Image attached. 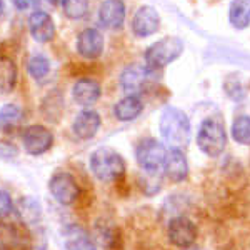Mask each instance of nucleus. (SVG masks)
I'll return each instance as SVG.
<instances>
[{
  "mask_svg": "<svg viewBox=\"0 0 250 250\" xmlns=\"http://www.w3.org/2000/svg\"><path fill=\"white\" fill-rule=\"evenodd\" d=\"M160 135L168 148H180L187 147L192 139V124L184 110L177 107L164 108L160 115Z\"/></svg>",
  "mask_w": 250,
  "mask_h": 250,
  "instance_id": "f257e3e1",
  "label": "nucleus"
},
{
  "mask_svg": "<svg viewBox=\"0 0 250 250\" xmlns=\"http://www.w3.org/2000/svg\"><path fill=\"white\" fill-rule=\"evenodd\" d=\"M90 170L100 182H115L122 179L127 172V164L124 157L114 148L100 147L90 155Z\"/></svg>",
  "mask_w": 250,
  "mask_h": 250,
  "instance_id": "f03ea898",
  "label": "nucleus"
},
{
  "mask_svg": "<svg viewBox=\"0 0 250 250\" xmlns=\"http://www.w3.org/2000/svg\"><path fill=\"white\" fill-rule=\"evenodd\" d=\"M184 52V42L182 39L173 37H164L157 40L154 45H150L145 50V63L150 70H160L167 67L173 60H177Z\"/></svg>",
  "mask_w": 250,
  "mask_h": 250,
  "instance_id": "7ed1b4c3",
  "label": "nucleus"
},
{
  "mask_svg": "<svg viewBox=\"0 0 250 250\" xmlns=\"http://www.w3.org/2000/svg\"><path fill=\"white\" fill-rule=\"evenodd\" d=\"M197 145L200 152L207 157H219L227 145V134L220 120L208 117L200 124L197 132Z\"/></svg>",
  "mask_w": 250,
  "mask_h": 250,
  "instance_id": "20e7f679",
  "label": "nucleus"
},
{
  "mask_svg": "<svg viewBox=\"0 0 250 250\" xmlns=\"http://www.w3.org/2000/svg\"><path fill=\"white\" fill-rule=\"evenodd\" d=\"M167 150L165 144L160 140L154 139V137H145L140 140L135 147V159L137 164L145 173L150 175H157L164 167L165 157H167Z\"/></svg>",
  "mask_w": 250,
  "mask_h": 250,
  "instance_id": "39448f33",
  "label": "nucleus"
},
{
  "mask_svg": "<svg viewBox=\"0 0 250 250\" xmlns=\"http://www.w3.org/2000/svg\"><path fill=\"white\" fill-rule=\"evenodd\" d=\"M167 235L172 245L179 249H187L195 245V240L199 237L197 224L187 215H175L168 220Z\"/></svg>",
  "mask_w": 250,
  "mask_h": 250,
  "instance_id": "423d86ee",
  "label": "nucleus"
},
{
  "mask_svg": "<svg viewBox=\"0 0 250 250\" xmlns=\"http://www.w3.org/2000/svg\"><path fill=\"white\" fill-rule=\"evenodd\" d=\"M48 192L55 202L72 205L80 195V187L75 177L68 172H57L48 180Z\"/></svg>",
  "mask_w": 250,
  "mask_h": 250,
  "instance_id": "0eeeda50",
  "label": "nucleus"
},
{
  "mask_svg": "<svg viewBox=\"0 0 250 250\" xmlns=\"http://www.w3.org/2000/svg\"><path fill=\"white\" fill-rule=\"evenodd\" d=\"M22 142L27 154L39 157L47 154L54 147V134L47 127H43V125L35 124L23 130Z\"/></svg>",
  "mask_w": 250,
  "mask_h": 250,
  "instance_id": "6e6552de",
  "label": "nucleus"
},
{
  "mask_svg": "<svg viewBox=\"0 0 250 250\" xmlns=\"http://www.w3.org/2000/svg\"><path fill=\"white\" fill-rule=\"evenodd\" d=\"M32 239L17 225L0 220V250H30Z\"/></svg>",
  "mask_w": 250,
  "mask_h": 250,
  "instance_id": "1a4fd4ad",
  "label": "nucleus"
},
{
  "mask_svg": "<svg viewBox=\"0 0 250 250\" xmlns=\"http://www.w3.org/2000/svg\"><path fill=\"white\" fill-rule=\"evenodd\" d=\"M162 172L172 182H184V180L188 179L190 167H188L187 157H185V154L180 148H168Z\"/></svg>",
  "mask_w": 250,
  "mask_h": 250,
  "instance_id": "9d476101",
  "label": "nucleus"
},
{
  "mask_svg": "<svg viewBox=\"0 0 250 250\" xmlns=\"http://www.w3.org/2000/svg\"><path fill=\"white\" fill-rule=\"evenodd\" d=\"M150 68L142 65H130L120 74V87L127 95H139L147 87Z\"/></svg>",
  "mask_w": 250,
  "mask_h": 250,
  "instance_id": "9b49d317",
  "label": "nucleus"
},
{
  "mask_svg": "<svg viewBox=\"0 0 250 250\" xmlns=\"http://www.w3.org/2000/svg\"><path fill=\"white\" fill-rule=\"evenodd\" d=\"M160 27L159 12L150 5H144L135 12L132 19V30L137 37H150Z\"/></svg>",
  "mask_w": 250,
  "mask_h": 250,
  "instance_id": "f8f14e48",
  "label": "nucleus"
},
{
  "mask_svg": "<svg viewBox=\"0 0 250 250\" xmlns=\"http://www.w3.org/2000/svg\"><path fill=\"white\" fill-rule=\"evenodd\" d=\"M102 125V119H100L99 112L85 108V110L79 112L77 117L74 119L72 124V130L80 140H90L97 135Z\"/></svg>",
  "mask_w": 250,
  "mask_h": 250,
  "instance_id": "ddd939ff",
  "label": "nucleus"
},
{
  "mask_svg": "<svg viewBox=\"0 0 250 250\" xmlns=\"http://www.w3.org/2000/svg\"><path fill=\"white\" fill-rule=\"evenodd\" d=\"M30 35L40 43H47L55 37V23L45 10H35L29 17Z\"/></svg>",
  "mask_w": 250,
  "mask_h": 250,
  "instance_id": "4468645a",
  "label": "nucleus"
},
{
  "mask_svg": "<svg viewBox=\"0 0 250 250\" xmlns=\"http://www.w3.org/2000/svg\"><path fill=\"white\" fill-rule=\"evenodd\" d=\"M77 52L83 59H97L104 52V35L97 29H85L77 37Z\"/></svg>",
  "mask_w": 250,
  "mask_h": 250,
  "instance_id": "2eb2a0df",
  "label": "nucleus"
},
{
  "mask_svg": "<svg viewBox=\"0 0 250 250\" xmlns=\"http://www.w3.org/2000/svg\"><path fill=\"white\" fill-rule=\"evenodd\" d=\"M125 3L122 0H104L99 9V19L100 23L107 29H120L125 20Z\"/></svg>",
  "mask_w": 250,
  "mask_h": 250,
  "instance_id": "dca6fc26",
  "label": "nucleus"
},
{
  "mask_svg": "<svg viewBox=\"0 0 250 250\" xmlns=\"http://www.w3.org/2000/svg\"><path fill=\"white\" fill-rule=\"evenodd\" d=\"M102 95V88L100 83L94 79L83 77L75 82L74 88H72V97L74 100L82 107H90L94 105L97 100Z\"/></svg>",
  "mask_w": 250,
  "mask_h": 250,
  "instance_id": "f3484780",
  "label": "nucleus"
},
{
  "mask_svg": "<svg viewBox=\"0 0 250 250\" xmlns=\"http://www.w3.org/2000/svg\"><path fill=\"white\" fill-rule=\"evenodd\" d=\"M63 244L67 250H97L95 240L90 233L77 224L67 225L63 232Z\"/></svg>",
  "mask_w": 250,
  "mask_h": 250,
  "instance_id": "a211bd4d",
  "label": "nucleus"
},
{
  "mask_svg": "<svg viewBox=\"0 0 250 250\" xmlns=\"http://www.w3.org/2000/svg\"><path fill=\"white\" fill-rule=\"evenodd\" d=\"M144 104L139 95H127L120 99L114 107V115L120 122H130L142 114Z\"/></svg>",
  "mask_w": 250,
  "mask_h": 250,
  "instance_id": "6ab92c4d",
  "label": "nucleus"
},
{
  "mask_svg": "<svg viewBox=\"0 0 250 250\" xmlns=\"http://www.w3.org/2000/svg\"><path fill=\"white\" fill-rule=\"evenodd\" d=\"M229 22L237 30L247 29L250 25V0H232L229 7Z\"/></svg>",
  "mask_w": 250,
  "mask_h": 250,
  "instance_id": "aec40b11",
  "label": "nucleus"
},
{
  "mask_svg": "<svg viewBox=\"0 0 250 250\" xmlns=\"http://www.w3.org/2000/svg\"><path fill=\"white\" fill-rule=\"evenodd\" d=\"M17 83V65L9 57L0 59V94H10Z\"/></svg>",
  "mask_w": 250,
  "mask_h": 250,
  "instance_id": "412c9836",
  "label": "nucleus"
},
{
  "mask_svg": "<svg viewBox=\"0 0 250 250\" xmlns=\"http://www.w3.org/2000/svg\"><path fill=\"white\" fill-rule=\"evenodd\" d=\"M15 207H17L19 217L25 222V224H37L40 220V217H42V207H40V204L35 199H32V197H23V199H20Z\"/></svg>",
  "mask_w": 250,
  "mask_h": 250,
  "instance_id": "4be33fe9",
  "label": "nucleus"
},
{
  "mask_svg": "<svg viewBox=\"0 0 250 250\" xmlns=\"http://www.w3.org/2000/svg\"><path fill=\"white\" fill-rule=\"evenodd\" d=\"M23 119L22 108L15 104H5L3 107H0V130L10 132L15 127H19L20 122Z\"/></svg>",
  "mask_w": 250,
  "mask_h": 250,
  "instance_id": "5701e85b",
  "label": "nucleus"
},
{
  "mask_svg": "<svg viewBox=\"0 0 250 250\" xmlns=\"http://www.w3.org/2000/svg\"><path fill=\"white\" fill-rule=\"evenodd\" d=\"M27 72H29L30 77L35 80L45 79L48 75V72H50V60L42 54L32 55L29 59V62H27Z\"/></svg>",
  "mask_w": 250,
  "mask_h": 250,
  "instance_id": "b1692460",
  "label": "nucleus"
},
{
  "mask_svg": "<svg viewBox=\"0 0 250 250\" xmlns=\"http://www.w3.org/2000/svg\"><path fill=\"white\" fill-rule=\"evenodd\" d=\"M232 139L240 145H250V117L239 115L232 122Z\"/></svg>",
  "mask_w": 250,
  "mask_h": 250,
  "instance_id": "393cba45",
  "label": "nucleus"
},
{
  "mask_svg": "<svg viewBox=\"0 0 250 250\" xmlns=\"http://www.w3.org/2000/svg\"><path fill=\"white\" fill-rule=\"evenodd\" d=\"M119 232L112 224L105 222H97L95 225V242H100L104 247H115Z\"/></svg>",
  "mask_w": 250,
  "mask_h": 250,
  "instance_id": "a878e982",
  "label": "nucleus"
},
{
  "mask_svg": "<svg viewBox=\"0 0 250 250\" xmlns=\"http://www.w3.org/2000/svg\"><path fill=\"white\" fill-rule=\"evenodd\" d=\"M63 10L68 19H82L88 12V0H65Z\"/></svg>",
  "mask_w": 250,
  "mask_h": 250,
  "instance_id": "bb28decb",
  "label": "nucleus"
},
{
  "mask_svg": "<svg viewBox=\"0 0 250 250\" xmlns=\"http://www.w3.org/2000/svg\"><path fill=\"white\" fill-rule=\"evenodd\" d=\"M14 208H15V205H14V200H12L10 193L0 190V220L7 219V217L14 212Z\"/></svg>",
  "mask_w": 250,
  "mask_h": 250,
  "instance_id": "cd10ccee",
  "label": "nucleus"
},
{
  "mask_svg": "<svg viewBox=\"0 0 250 250\" xmlns=\"http://www.w3.org/2000/svg\"><path fill=\"white\" fill-rule=\"evenodd\" d=\"M10 2L17 10H29L32 7L37 5L40 0H10Z\"/></svg>",
  "mask_w": 250,
  "mask_h": 250,
  "instance_id": "c85d7f7f",
  "label": "nucleus"
},
{
  "mask_svg": "<svg viewBox=\"0 0 250 250\" xmlns=\"http://www.w3.org/2000/svg\"><path fill=\"white\" fill-rule=\"evenodd\" d=\"M48 3H52V5H63L65 3V0H47Z\"/></svg>",
  "mask_w": 250,
  "mask_h": 250,
  "instance_id": "c756f323",
  "label": "nucleus"
},
{
  "mask_svg": "<svg viewBox=\"0 0 250 250\" xmlns=\"http://www.w3.org/2000/svg\"><path fill=\"white\" fill-rule=\"evenodd\" d=\"M3 10H5V3H3V0H0V15L3 14Z\"/></svg>",
  "mask_w": 250,
  "mask_h": 250,
  "instance_id": "7c9ffc66",
  "label": "nucleus"
},
{
  "mask_svg": "<svg viewBox=\"0 0 250 250\" xmlns=\"http://www.w3.org/2000/svg\"><path fill=\"white\" fill-rule=\"evenodd\" d=\"M182 250H202L199 245H192V247H187V249H182Z\"/></svg>",
  "mask_w": 250,
  "mask_h": 250,
  "instance_id": "2f4dec72",
  "label": "nucleus"
}]
</instances>
